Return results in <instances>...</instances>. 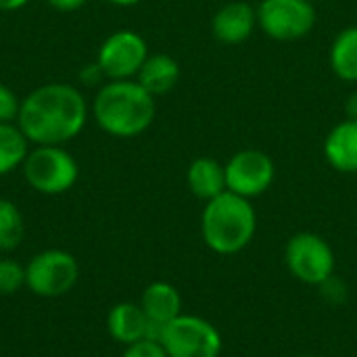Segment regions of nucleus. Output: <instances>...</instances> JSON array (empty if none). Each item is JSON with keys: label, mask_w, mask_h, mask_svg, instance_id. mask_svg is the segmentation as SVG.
<instances>
[{"label": "nucleus", "mask_w": 357, "mask_h": 357, "mask_svg": "<svg viewBox=\"0 0 357 357\" xmlns=\"http://www.w3.org/2000/svg\"><path fill=\"white\" fill-rule=\"evenodd\" d=\"M90 117V105L79 88L50 82L21 98L17 126L33 146H65L75 140Z\"/></svg>", "instance_id": "nucleus-1"}, {"label": "nucleus", "mask_w": 357, "mask_h": 357, "mask_svg": "<svg viewBox=\"0 0 357 357\" xmlns=\"http://www.w3.org/2000/svg\"><path fill=\"white\" fill-rule=\"evenodd\" d=\"M96 126L113 138L142 136L157 117L155 96L136 79H109L90 105Z\"/></svg>", "instance_id": "nucleus-2"}, {"label": "nucleus", "mask_w": 357, "mask_h": 357, "mask_svg": "<svg viewBox=\"0 0 357 357\" xmlns=\"http://www.w3.org/2000/svg\"><path fill=\"white\" fill-rule=\"evenodd\" d=\"M255 230L257 215L249 199L226 190L205 203L201 213V236L213 253H241L253 241Z\"/></svg>", "instance_id": "nucleus-3"}, {"label": "nucleus", "mask_w": 357, "mask_h": 357, "mask_svg": "<svg viewBox=\"0 0 357 357\" xmlns=\"http://www.w3.org/2000/svg\"><path fill=\"white\" fill-rule=\"evenodd\" d=\"M21 172L29 188L48 197L71 190L79 178V165L75 157L65 146L54 144L31 146Z\"/></svg>", "instance_id": "nucleus-4"}, {"label": "nucleus", "mask_w": 357, "mask_h": 357, "mask_svg": "<svg viewBox=\"0 0 357 357\" xmlns=\"http://www.w3.org/2000/svg\"><path fill=\"white\" fill-rule=\"evenodd\" d=\"M79 278L77 259L63 249H46L33 255L25 266V289L36 297L56 299L67 295Z\"/></svg>", "instance_id": "nucleus-5"}, {"label": "nucleus", "mask_w": 357, "mask_h": 357, "mask_svg": "<svg viewBox=\"0 0 357 357\" xmlns=\"http://www.w3.org/2000/svg\"><path fill=\"white\" fill-rule=\"evenodd\" d=\"M159 343L167 357H220L222 335L205 318L180 314L163 326Z\"/></svg>", "instance_id": "nucleus-6"}, {"label": "nucleus", "mask_w": 357, "mask_h": 357, "mask_svg": "<svg viewBox=\"0 0 357 357\" xmlns=\"http://www.w3.org/2000/svg\"><path fill=\"white\" fill-rule=\"evenodd\" d=\"M316 6L310 0H261L257 27L276 42H297L312 33Z\"/></svg>", "instance_id": "nucleus-7"}, {"label": "nucleus", "mask_w": 357, "mask_h": 357, "mask_svg": "<svg viewBox=\"0 0 357 357\" xmlns=\"http://www.w3.org/2000/svg\"><path fill=\"white\" fill-rule=\"evenodd\" d=\"M284 261L297 280L312 287H320L335 272V253L331 245L314 232H299L289 238Z\"/></svg>", "instance_id": "nucleus-8"}, {"label": "nucleus", "mask_w": 357, "mask_h": 357, "mask_svg": "<svg viewBox=\"0 0 357 357\" xmlns=\"http://www.w3.org/2000/svg\"><path fill=\"white\" fill-rule=\"evenodd\" d=\"M149 54V44L138 31L117 29L98 46L96 65L107 79H136Z\"/></svg>", "instance_id": "nucleus-9"}, {"label": "nucleus", "mask_w": 357, "mask_h": 357, "mask_svg": "<svg viewBox=\"0 0 357 357\" xmlns=\"http://www.w3.org/2000/svg\"><path fill=\"white\" fill-rule=\"evenodd\" d=\"M224 169H226V190L245 197L249 201L264 195L274 184L276 178L274 159L259 149H243L234 153L224 165Z\"/></svg>", "instance_id": "nucleus-10"}, {"label": "nucleus", "mask_w": 357, "mask_h": 357, "mask_svg": "<svg viewBox=\"0 0 357 357\" xmlns=\"http://www.w3.org/2000/svg\"><path fill=\"white\" fill-rule=\"evenodd\" d=\"M257 27V8L245 0H232L220 6L211 19L213 38L222 44L236 46L247 42Z\"/></svg>", "instance_id": "nucleus-11"}, {"label": "nucleus", "mask_w": 357, "mask_h": 357, "mask_svg": "<svg viewBox=\"0 0 357 357\" xmlns=\"http://www.w3.org/2000/svg\"><path fill=\"white\" fill-rule=\"evenodd\" d=\"M149 326L151 322L142 312L140 303L123 301L113 305L107 314V333L111 335L113 341L121 343L123 347L146 339Z\"/></svg>", "instance_id": "nucleus-12"}, {"label": "nucleus", "mask_w": 357, "mask_h": 357, "mask_svg": "<svg viewBox=\"0 0 357 357\" xmlns=\"http://www.w3.org/2000/svg\"><path fill=\"white\" fill-rule=\"evenodd\" d=\"M324 157L341 174H357V121L337 123L324 138Z\"/></svg>", "instance_id": "nucleus-13"}, {"label": "nucleus", "mask_w": 357, "mask_h": 357, "mask_svg": "<svg viewBox=\"0 0 357 357\" xmlns=\"http://www.w3.org/2000/svg\"><path fill=\"white\" fill-rule=\"evenodd\" d=\"M140 307L146 314L149 322L165 326L182 314V297L174 284L165 280H155L144 289Z\"/></svg>", "instance_id": "nucleus-14"}, {"label": "nucleus", "mask_w": 357, "mask_h": 357, "mask_svg": "<svg viewBox=\"0 0 357 357\" xmlns=\"http://www.w3.org/2000/svg\"><path fill=\"white\" fill-rule=\"evenodd\" d=\"M136 82L155 98L169 94L180 82V63L165 52L149 54L136 75Z\"/></svg>", "instance_id": "nucleus-15"}, {"label": "nucleus", "mask_w": 357, "mask_h": 357, "mask_svg": "<svg viewBox=\"0 0 357 357\" xmlns=\"http://www.w3.org/2000/svg\"><path fill=\"white\" fill-rule=\"evenodd\" d=\"M186 184L197 199L207 203L226 192V169L213 157H199L188 165Z\"/></svg>", "instance_id": "nucleus-16"}, {"label": "nucleus", "mask_w": 357, "mask_h": 357, "mask_svg": "<svg viewBox=\"0 0 357 357\" xmlns=\"http://www.w3.org/2000/svg\"><path fill=\"white\" fill-rule=\"evenodd\" d=\"M328 61L339 79L357 84V25H349L337 33L331 44Z\"/></svg>", "instance_id": "nucleus-17"}, {"label": "nucleus", "mask_w": 357, "mask_h": 357, "mask_svg": "<svg viewBox=\"0 0 357 357\" xmlns=\"http://www.w3.org/2000/svg\"><path fill=\"white\" fill-rule=\"evenodd\" d=\"M31 149V142L17 123H0V176L19 169Z\"/></svg>", "instance_id": "nucleus-18"}, {"label": "nucleus", "mask_w": 357, "mask_h": 357, "mask_svg": "<svg viewBox=\"0 0 357 357\" xmlns=\"http://www.w3.org/2000/svg\"><path fill=\"white\" fill-rule=\"evenodd\" d=\"M23 236L25 224L19 207L8 199H0V251H15L21 245Z\"/></svg>", "instance_id": "nucleus-19"}, {"label": "nucleus", "mask_w": 357, "mask_h": 357, "mask_svg": "<svg viewBox=\"0 0 357 357\" xmlns=\"http://www.w3.org/2000/svg\"><path fill=\"white\" fill-rule=\"evenodd\" d=\"M25 287V266L15 259H0V297H10Z\"/></svg>", "instance_id": "nucleus-20"}, {"label": "nucleus", "mask_w": 357, "mask_h": 357, "mask_svg": "<svg viewBox=\"0 0 357 357\" xmlns=\"http://www.w3.org/2000/svg\"><path fill=\"white\" fill-rule=\"evenodd\" d=\"M21 109V98L17 92L0 82V123H17Z\"/></svg>", "instance_id": "nucleus-21"}, {"label": "nucleus", "mask_w": 357, "mask_h": 357, "mask_svg": "<svg viewBox=\"0 0 357 357\" xmlns=\"http://www.w3.org/2000/svg\"><path fill=\"white\" fill-rule=\"evenodd\" d=\"M121 357H167L163 345L153 339H142L138 343H132L123 349Z\"/></svg>", "instance_id": "nucleus-22"}, {"label": "nucleus", "mask_w": 357, "mask_h": 357, "mask_svg": "<svg viewBox=\"0 0 357 357\" xmlns=\"http://www.w3.org/2000/svg\"><path fill=\"white\" fill-rule=\"evenodd\" d=\"M48 4L54 8V10H61V13H73V10H79L82 6L88 4V0H48Z\"/></svg>", "instance_id": "nucleus-23"}, {"label": "nucleus", "mask_w": 357, "mask_h": 357, "mask_svg": "<svg viewBox=\"0 0 357 357\" xmlns=\"http://www.w3.org/2000/svg\"><path fill=\"white\" fill-rule=\"evenodd\" d=\"M79 75H82V79H84V82H88L90 86H92V84H96V82H98V77H105L96 63H94V65H88Z\"/></svg>", "instance_id": "nucleus-24"}, {"label": "nucleus", "mask_w": 357, "mask_h": 357, "mask_svg": "<svg viewBox=\"0 0 357 357\" xmlns=\"http://www.w3.org/2000/svg\"><path fill=\"white\" fill-rule=\"evenodd\" d=\"M345 115H347V119L357 121V88L347 96V100H345Z\"/></svg>", "instance_id": "nucleus-25"}, {"label": "nucleus", "mask_w": 357, "mask_h": 357, "mask_svg": "<svg viewBox=\"0 0 357 357\" xmlns=\"http://www.w3.org/2000/svg\"><path fill=\"white\" fill-rule=\"evenodd\" d=\"M29 0H0V13H15L21 10Z\"/></svg>", "instance_id": "nucleus-26"}, {"label": "nucleus", "mask_w": 357, "mask_h": 357, "mask_svg": "<svg viewBox=\"0 0 357 357\" xmlns=\"http://www.w3.org/2000/svg\"><path fill=\"white\" fill-rule=\"evenodd\" d=\"M105 2H109V4H113V6H121V8H130V6L140 4L142 0H105Z\"/></svg>", "instance_id": "nucleus-27"}, {"label": "nucleus", "mask_w": 357, "mask_h": 357, "mask_svg": "<svg viewBox=\"0 0 357 357\" xmlns=\"http://www.w3.org/2000/svg\"><path fill=\"white\" fill-rule=\"evenodd\" d=\"M310 2H318V0H310Z\"/></svg>", "instance_id": "nucleus-28"}, {"label": "nucleus", "mask_w": 357, "mask_h": 357, "mask_svg": "<svg viewBox=\"0 0 357 357\" xmlns=\"http://www.w3.org/2000/svg\"><path fill=\"white\" fill-rule=\"evenodd\" d=\"M303 357H310V356H303Z\"/></svg>", "instance_id": "nucleus-29"}]
</instances>
